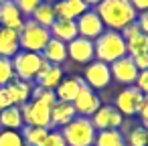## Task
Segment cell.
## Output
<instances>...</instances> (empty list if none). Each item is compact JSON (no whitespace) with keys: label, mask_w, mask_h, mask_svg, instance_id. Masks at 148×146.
I'll list each match as a JSON object with an SVG mask.
<instances>
[{"label":"cell","mask_w":148,"mask_h":146,"mask_svg":"<svg viewBox=\"0 0 148 146\" xmlns=\"http://www.w3.org/2000/svg\"><path fill=\"white\" fill-rule=\"evenodd\" d=\"M93 10L99 14L106 29L118 31V33L130 23H136V16H138L130 0H101Z\"/></svg>","instance_id":"1"},{"label":"cell","mask_w":148,"mask_h":146,"mask_svg":"<svg viewBox=\"0 0 148 146\" xmlns=\"http://www.w3.org/2000/svg\"><path fill=\"white\" fill-rule=\"evenodd\" d=\"M93 49H95V59L101 61V63H108V65H112L114 61H118V59L128 55L126 39L122 37V33L110 31V29H106L93 41Z\"/></svg>","instance_id":"2"},{"label":"cell","mask_w":148,"mask_h":146,"mask_svg":"<svg viewBox=\"0 0 148 146\" xmlns=\"http://www.w3.org/2000/svg\"><path fill=\"white\" fill-rule=\"evenodd\" d=\"M61 134H63L67 146H93L97 130L93 128L89 118L75 116L67 126L61 128Z\"/></svg>","instance_id":"3"},{"label":"cell","mask_w":148,"mask_h":146,"mask_svg":"<svg viewBox=\"0 0 148 146\" xmlns=\"http://www.w3.org/2000/svg\"><path fill=\"white\" fill-rule=\"evenodd\" d=\"M12 65H14V75H16V79H23V81H35L37 75L41 73V69H45L49 63L43 59L41 53L18 51V53L12 57Z\"/></svg>","instance_id":"4"},{"label":"cell","mask_w":148,"mask_h":146,"mask_svg":"<svg viewBox=\"0 0 148 146\" xmlns=\"http://www.w3.org/2000/svg\"><path fill=\"white\" fill-rule=\"evenodd\" d=\"M18 41H21V49L23 51L43 53V49L51 41V33H49V29L39 27L33 21H25L23 29L18 31Z\"/></svg>","instance_id":"5"},{"label":"cell","mask_w":148,"mask_h":146,"mask_svg":"<svg viewBox=\"0 0 148 146\" xmlns=\"http://www.w3.org/2000/svg\"><path fill=\"white\" fill-rule=\"evenodd\" d=\"M23 122L25 126H37V128H49L51 130V108L39 99H29L21 106Z\"/></svg>","instance_id":"6"},{"label":"cell","mask_w":148,"mask_h":146,"mask_svg":"<svg viewBox=\"0 0 148 146\" xmlns=\"http://www.w3.org/2000/svg\"><path fill=\"white\" fill-rule=\"evenodd\" d=\"M142 97H144V93L136 87V85H128V87H124L118 95H116V101H114V108L126 118H132V116H136L138 114V108H140V104H142Z\"/></svg>","instance_id":"7"},{"label":"cell","mask_w":148,"mask_h":146,"mask_svg":"<svg viewBox=\"0 0 148 146\" xmlns=\"http://www.w3.org/2000/svg\"><path fill=\"white\" fill-rule=\"evenodd\" d=\"M83 81L91 87V89H103L110 85L112 81V71L108 63H101L97 59H93L91 63L85 65V73H83Z\"/></svg>","instance_id":"8"},{"label":"cell","mask_w":148,"mask_h":146,"mask_svg":"<svg viewBox=\"0 0 148 146\" xmlns=\"http://www.w3.org/2000/svg\"><path fill=\"white\" fill-rule=\"evenodd\" d=\"M71 104H73V108H75V114H77V116L91 118V116L99 110L101 99L97 97V93H95L87 83H83V85H81V89H79V93H77V97H75Z\"/></svg>","instance_id":"9"},{"label":"cell","mask_w":148,"mask_h":146,"mask_svg":"<svg viewBox=\"0 0 148 146\" xmlns=\"http://www.w3.org/2000/svg\"><path fill=\"white\" fill-rule=\"evenodd\" d=\"M89 120H91V124L97 132L99 130H120L122 124H124V116L114 106H106V104H101L99 110Z\"/></svg>","instance_id":"10"},{"label":"cell","mask_w":148,"mask_h":146,"mask_svg":"<svg viewBox=\"0 0 148 146\" xmlns=\"http://www.w3.org/2000/svg\"><path fill=\"white\" fill-rule=\"evenodd\" d=\"M75 25H77V35L83 37V39H87V41H95V39L106 31V27H103L99 14H97L93 8H89L85 14H81V16L75 21Z\"/></svg>","instance_id":"11"},{"label":"cell","mask_w":148,"mask_h":146,"mask_svg":"<svg viewBox=\"0 0 148 146\" xmlns=\"http://www.w3.org/2000/svg\"><path fill=\"white\" fill-rule=\"evenodd\" d=\"M110 71H112V79L114 81H118V83H122L124 87H128V85H134L136 83V77H138V69H136V65H134V61H132V57H122V59H118V61H114L112 65H110Z\"/></svg>","instance_id":"12"},{"label":"cell","mask_w":148,"mask_h":146,"mask_svg":"<svg viewBox=\"0 0 148 146\" xmlns=\"http://www.w3.org/2000/svg\"><path fill=\"white\" fill-rule=\"evenodd\" d=\"M67 57L75 63L87 65L95 59V49H93V41H87L83 37H75L71 43H67Z\"/></svg>","instance_id":"13"},{"label":"cell","mask_w":148,"mask_h":146,"mask_svg":"<svg viewBox=\"0 0 148 146\" xmlns=\"http://www.w3.org/2000/svg\"><path fill=\"white\" fill-rule=\"evenodd\" d=\"M25 14L21 12V8L14 4V0H6L0 4V27H6L12 31H21L25 25Z\"/></svg>","instance_id":"14"},{"label":"cell","mask_w":148,"mask_h":146,"mask_svg":"<svg viewBox=\"0 0 148 146\" xmlns=\"http://www.w3.org/2000/svg\"><path fill=\"white\" fill-rule=\"evenodd\" d=\"M53 8H55L57 19H67V21H77L81 14L89 10V6L83 0H57Z\"/></svg>","instance_id":"15"},{"label":"cell","mask_w":148,"mask_h":146,"mask_svg":"<svg viewBox=\"0 0 148 146\" xmlns=\"http://www.w3.org/2000/svg\"><path fill=\"white\" fill-rule=\"evenodd\" d=\"M75 108L71 101H61L57 99L53 106H51V128H63L67 126L73 118H75Z\"/></svg>","instance_id":"16"},{"label":"cell","mask_w":148,"mask_h":146,"mask_svg":"<svg viewBox=\"0 0 148 146\" xmlns=\"http://www.w3.org/2000/svg\"><path fill=\"white\" fill-rule=\"evenodd\" d=\"M49 33L53 39L63 41V43H71L75 37H79L75 21H67V19H55V23L49 27Z\"/></svg>","instance_id":"17"},{"label":"cell","mask_w":148,"mask_h":146,"mask_svg":"<svg viewBox=\"0 0 148 146\" xmlns=\"http://www.w3.org/2000/svg\"><path fill=\"white\" fill-rule=\"evenodd\" d=\"M83 83H85L83 77H77V75H73V77H63L61 83L55 87L57 99H61V101H73V99L77 97V93H79V89H81Z\"/></svg>","instance_id":"18"},{"label":"cell","mask_w":148,"mask_h":146,"mask_svg":"<svg viewBox=\"0 0 148 146\" xmlns=\"http://www.w3.org/2000/svg\"><path fill=\"white\" fill-rule=\"evenodd\" d=\"M21 51V41L18 33L6 27H0V57H8L12 59Z\"/></svg>","instance_id":"19"},{"label":"cell","mask_w":148,"mask_h":146,"mask_svg":"<svg viewBox=\"0 0 148 146\" xmlns=\"http://www.w3.org/2000/svg\"><path fill=\"white\" fill-rule=\"evenodd\" d=\"M43 59L49 63V65H61V63H65L69 57H67V43H63V41H57V39H53L51 37V41L47 43V47L43 49Z\"/></svg>","instance_id":"20"},{"label":"cell","mask_w":148,"mask_h":146,"mask_svg":"<svg viewBox=\"0 0 148 146\" xmlns=\"http://www.w3.org/2000/svg\"><path fill=\"white\" fill-rule=\"evenodd\" d=\"M61 79H63V67L61 65H47L45 69H41V73L35 79V83L39 87H45V89H53L55 91V87L61 83Z\"/></svg>","instance_id":"21"},{"label":"cell","mask_w":148,"mask_h":146,"mask_svg":"<svg viewBox=\"0 0 148 146\" xmlns=\"http://www.w3.org/2000/svg\"><path fill=\"white\" fill-rule=\"evenodd\" d=\"M25 126L21 106H10L6 110H0V128L2 130H21Z\"/></svg>","instance_id":"22"},{"label":"cell","mask_w":148,"mask_h":146,"mask_svg":"<svg viewBox=\"0 0 148 146\" xmlns=\"http://www.w3.org/2000/svg\"><path fill=\"white\" fill-rule=\"evenodd\" d=\"M6 87H8V91H10V95H12V99H14L16 106H23V104H27V101L31 99V93H33V85H31V81L12 79Z\"/></svg>","instance_id":"23"},{"label":"cell","mask_w":148,"mask_h":146,"mask_svg":"<svg viewBox=\"0 0 148 146\" xmlns=\"http://www.w3.org/2000/svg\"><path fill=\"white\" fill-rule=\"evenodd\" d=\"M55 8H53V4L51 2H41L37 8H35V12L31 14V21L33 23H37L39 27H45V29H49L53 23H55Z\"/></svg>","instance_id":"24"},{"label":"cell","mask_w":148,"mask_h":146,"mask_svg":"<svg viewBox=\"0 0 148 146\" xmlns=\"http://www.w3.org/2000/svg\"><path fill=\"white\" fill-rule=\"evenodd\" d=\"M93 146H126V138L122 130H99L95 134Z\"/></svg>","instance_id":"25"},{"label":"cell","mask_w":148,"mask_h":146,"mask_svg":"<svg viewBox=\"0 0 148 146\" xmlns=\"http://www.w3.org/2000/svg\"><path fill=\"white\" fill-rule=\"evenodd\" d=\"M126 146H148V128L146 126H130L124 134Z\"/></svg>","instance_id":"26"},{"label":"cell","mask_w":148,"mask_h":146,"mask_svg":"<svg viewBox=\"0 0 148 146\" xmlns=\"http://www.w3.org/2000/svg\"><path fill=\"white\" fill-rule=\"evenodd\" d=\"M23 140L27 146H41L43 140L49 134V128H37V126H23Z\"/></svg>","instance_id":"27"},{"label":"cell","mask_w":148,"mask_h":146,"mask_svg":"<svg viewBox=\"0 0 148 146\" xmlns=\"http://www.w3.org/2000/svg\"><path fill=\"white\" fill-rule=\"evenodd\" d=\"M126 49H128V57H136L142 53H148V35L138 33L136 37L126 41Z\"/></svg>","instance_id":"28"},{"label":"cell","mask_w":148,"mask_h":146,"mask_svg":"<svg viewBox=\"0 0 148 146\" xmlns=\"http://www.w3.org/2000/svg\"><path fill=\"white\" fill-rule=\"evenodd\" d=\"M12 79H16L12 59H8V57H0V87H2V85H8Z\"/></svg>","instance_id":"29"},{"label":"cell","mask_w":148,"mask_h":146,"mask_svg":"<svg viewBox=\"0 0 148 146\" xmlns=\"http://www.w3.org/2000/svg\"><path fill=\"white\" fill-rule=\"evenodd\" d=\"M0 146H25L18 130H0Z\"/></svg>","instance_id":"30"},{"label":"cell","mask_w":148,"mask_h":146,"mask_svg":"<svg viewBox=\"0 0 148 146\" xmlns=\"http://www.w3.org/2000/svg\"><path fill=\"white\" fill-rule=\"evenodd\" d=\"M31 99H39V101H43V104H47V106L51 108V106L57 101V95H55L53 89H45V87L35 85V87H33V93H31Z\"/></svg>","instance_id":"31"},{"label":"cell","mask_w":148,"mask_h":146,"mask_svg":"<svg viewBox=\"0 0 148 146\" xmlns=\"http://www.w3.org/2000/svg\"><path fill=\"white\" fill-rule=\"evenodd\" d=\"M41 146H67V142H65L61 130H49V134H47V138L43 140Z\"/></svg>","instance_id":"32"},{"label":"cell","mask_w":148,"mask_h":146,"mask_svg":"<svg viewBox=\"0 0 148 146\" xmlns=\"http://www.w3.org/2000/svg\"><path fill=\"white\" fill-rule=\"evenodd\" d=\"M41 2H43V0H14V4L21 8V12H23L25 16H31V14L35 12V8H37Z\"/></svg>","instance_id":"33"},{"label":"cell","mask_w":148,"mask_h":146,"mask_svg":"<svg viewBox=\"0 0 148 146\" xmlns=\"http://www.w3.org/2000/svg\"><path fill=\"white\" fill-rule=\"evenodd\" d=\"M10 106H16V104H14V99H12L8 87L2 85V87H0V110H6V108H10Z\"/></svg>","instance_id":"34"},{"label":"cell","mask_w":148,"mask_h":146,"mask_svg":"<svg viewBox=\"0 0 148 146\" xmlns=\"http://www.w3.org/2000/svg\"><path fill=\"white\" fill-rule=\"evenodd\" d=\"M144 95H148V69L146 71H140L138 77H136V83H134Z\"/></svg>","instance_id":"35"},{"label":"cell","mask_w":148,"mask_h":146,"mask_svg":"<svg viewBox=\"0 0 148 146\" xmlns=\"http://www.w3.org/2000/svg\"><path fill=\"white\" fill-rule=\"evenodd\" d=\"M120 33H122V37L128 41V39H132V37H136V35L140 33V27H138V23H130V25H128V27H124Z\"/></svg>","instance_id":"36"},{"label":"cell","mask_w":148,"mask_h":146,"mask_svg":"<svg viewBox=\"0 0 148 146\" xmlns=\"http://www.w3.org/2000/svg\"><path fill=\"white\" fill-rule=\"evenodd\" d=\"M132 61H134V65H136L138 71H146L148 69V53L136 55V57H132Z\"/></svg>","instance_id":"37"},{"label":"cell","mask_w":148,"mask_h":146,"mask_svg":"<svg viewBox=\"0 0 148 146\" xmlns=\"http://www.w3.org/2000/svg\"><path fill=\"white\" fill-rule=\"evenodd\" d=\"M140 120H142V124H146L148 122V95H144L142 97V104H140V108H138V114H136Z\"/></svg>","instance_id":"38"},{"label":"cell","mask_w":148,"mask_h":146,"mask_svg":"<svg viewBox=\"0 0 148 146\" xmlns=\"http://www.w3.org/2000/svg\"><path fill=\"white\" fill-rule=\"evenodd\" d=\"M136 23H138V27H140V33L148 35V10H146V12H138Z\"/></svg>","instance_id":"39"},{"label":"cell","mask_w":148,"mask_h":146,"mask_svg":"<svg viewBox=\"0 0 148 146\" xmlns=\"http://www.w3.org/2000/svg\"><path fill=\"white\" fill-rule=\"evenodd\" d=\"M130 4L134 6L136 12H146L148 10V0H130Z\"/></svg>","instance_id":"40"},{"label":"cell","mask_w":148,"mask_h":146,"mask_svg":"<svg viewBox=\"0 0 148 146\" xmlns=\"http://www.w3.org/2000/svg\"><path fill=\"white\" fill-rule=\"evenodd\" d=\"M83 2H85V4H87V6L91 8V6H97V4L101 2V0H83Z\"/></svg>","instance_id":"41"},{"label":"cell","mask_w":148,"mask_h":146,"mask_svg":"<svg viewBox=\"0 0 148 146\" xmlns=\"http://www.w3.org/2000/svg\"><path fill=\"white\" fill-rule=\"evenodd\" d=\"M43 2H51V4H55V2H57V0H43Z\"/></svg>","instance_id":"42"},{"label":"cell","mask_w":148,"mask_h":146,"mask_svg":"<svg viewBox=\"0 0 148 146\" xmlns=\"http://www.w3.org/2000/svg\"><path fill=\"white\" fill-rule=\"evenodd\" d=\"M142 126H146V128H148V122H146V124H142Z\"/></svg>","instance_id":"43"},{"label":"cell","mask_w":148,"mask_h":146,"mask_svg":"<svg viewBox=\"0 0 148 146\" xmlns=\"http://www.w3.org/2000/svg\"><path fill=\"white\" fill-rule=\"evenodd\" d=\"M2 2H6V0H0V4H2Z\"/></svg>","instance_id":"44"},{"label":"cell","mask_w":148,"mask_h":146,"mask_svg":"<svg viewBox=\"0 0 148 146\" xmlns=\"http://www.w3.org/2000/svg\"><path fill=\"white\" fill-rule=\"evenodd\" d=\"M25 146H27V144H25Z\"/></svg>","instance_id":"45"}]
</instances>
